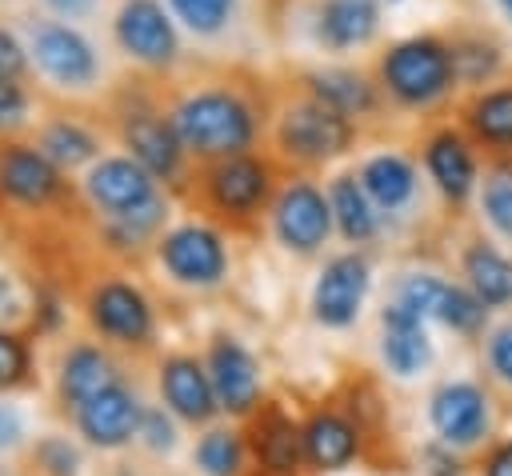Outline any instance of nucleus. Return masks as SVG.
<instances>
[{"instance_id":"1","label":"nucleus","mask_w":512,"mask_h":476,"mask_svg":"<svg viewBox=\"0 0 512 476\" xmlns=\"http://www.w3.org/2000/svg\"><path fill=\"white\" fill-rule=\"evenodd\" d=\"M168 116H172V128H176L184 152L196 160L248 152L256 132H260L256 108L232 84L192 88L168 108Z\"/></svg>"},{"instance_id":"2","label":"nucleus","mask_w":512,"mask_h":476,"mask_svg":"<svg viewBox=\"0 0 512 476\" xmlns=\"http://www.w3.org/2000/svg\"><path fill=\"white\" fill-rule=\"evenodd\" d=\"M20 36L28 44L32 68L64 96H84L100 84V56L72 20H60L48 12H24Z\"/></svg>"},{"instance_id":"3","label":"nucleus","mask_w":512,"mask_h":476,"mask_svg":"<svg viewBox=\"0 0 512 476\" xmlns=\"http://www.w3.org/2000/svg\"><path fill=\"white\" fill-rule=\"evenodd\" d=\"M108 124L116 132V140L128 148L132 160H140L156 180H176L184 168V144L172 128V116L160 112L140 88H116L112 108H108Z\"/></svg>"},{"instance_id":"4","label":"nucleus","mask_w":512,"mask_h":476,"mask_svg":"<svg viewBox=\"0 0 512 476\" xmlns=\"http://www.w3.org/2000/svg\"><path fill=\"white\" fill-rule=\"evenodd\" d=\"M272 140H276L280 156H288L296 164H328L332 156H340L352 144V116H344L340 108L304 92L276 116Z\"/></svg>"},{"instance_id":"5","label":"nucleus","mask_w":512,"mask_h":476,"mask_svg":"<svg viewBox=\"0 0 512 476\" xmlns=\"http://www.w3.org/2000/svg\"><path fill=\"white\" fill-rule=\"evenodd\" d=\"M80 192L96 212H104V220H140L168 212L156 176L132 156H100L96 164H88Z\"/></svg>"},{"instance_id":"6","label":"nucleus","mask_w":512,"mask_h":476,"mask_svg":"<svg viewBox=\"0 0 512 476\" xmlns=\"http://www.w3.org/2000/svg\"><path fill=\"white\" fill-rule=\"evenodd\" d=\"M380 84L400 100V104H428L440 92H448V84L456 80L452 72V48L436 36H408L396 40L380 64Z\"/></svg>"},{"instance_id":"7","label":"nucleus","mask_w":512,"mask_h":476,"mask_svg":"<svg viewBox=\"0 0 512 476\" xmlns=\"http://www.w3.org/2000/svg\"><path fill=\"white\" fill-rule=\"evenodd\" d=\"M196 184H200V200L212 212H220L228 220H248L272 196V168H268V160H260L252 152L216 156L204 164Z\"/></svg>"},{"instance_id":"8","label":"nucleus","mask_w":512,"mask_h":476,"mask_svg":"<svg viewBox=\"0 0 512 476\" xmlns=\"http://www.w3.org/2000/svg\"><path fill=\"white\" fill-rule=\"evenodd\" d=\"M112 40L140 68H172L180 60L176 16L160 0H120L112 12Z\"/></svg>"},{"instance_id":"9","label":"nucleus","mask_w":512,"mask_h":476,"mask_svg":"<svg viewBox=\"0 0 512 476\" xmlns=\"http://www.w3.org/2000/svg\"><path fill=\"white\" fill-rule=\"evenodd\" d=\"M68 172L56 168L32 140L0 136V196L16 208L40 212L68 196Z\"/></svg>"},{"instance_id":"10","label":"nucleus","mask_w":512,"mask_h":476,"mask_svg":"<svg viewBox=\"0 0 512 476\" xmlns=\"http://www.w3.org/2000/svg\"><path fill=\"white\" fill-rule=\"evenodd\" d=\"M84 316L96 336L124 344V348H144L152 340V308L140 288L128 280H96L84 296Z\"/></svg>"},{"instance_id":"11","label":"nucleus","mask_w":512,"mask_h":476,"mask_svg":"<svg viewBox=\"0 0 512 476\" xmlns=\"http://www.w3.org/2000/svg\"><path fill=\"white\" fill-rule=\"evenodd\" d=\"M156 260L168 268L172 280L192 288H208L228 272V252L220 236L204 224H180L156 236Z\"/></svg>"},{"instance_id":"12","label":"nucleus","mask_w":512,"mask_h":476,"mask_svg":"<svg viewBox=\"0 0 512 476\" xmlns=\"http://www.w3.org/2000/svg\"><path fill=\"white\" fill-rule=\"evenodd\" d=\"M272 228L280 236L284 248L292 252H316L324 240H328V228H332V204L324 200V192L308 180H292L276 204H272Z\"/></svg>"},{"instance_id":"13","label":"nucleus","mask_w":512,"mask_h":476,"mask_svg":"<svg viewBox=\"0 0 512 476\" xmlns=\"http://www.w3.org/2000/svg\"><path fill=\"white\" fill-rule=\"evenodd\" d=\"M140 412H144V404L132 396L128 384L116 380L104 392L88 396L72 416H76V428H80V436L88 444H96V448H124L136 436V428H140Z\"/></svg>"},{"instance_id":"14","label":"nucleus","mask_w":512,"mask_h":476,"mask_svg":"<svg viewBox=\"0 0 512 476\" xmlns=\"http://www.w3.org/2000/svg\"><path fill=\"white\" fill-rule=\"evenodd\" d=\"M28 140H32L56 168H64V172H76V168L96 164V160H100V144H104L100 128L88 124L84 116L68 112V108L44 112V116L36 120V128H32Z\"/></svg>"},{"instance_id":"15","label":"nucleus","mask_w":512,"mask_h":476,"mask_svg":"<svg viewBox=\"0 0 512 476\" xmlns=\"http://www.w3.org/2000/svg\"><path fill=\"white\" fill-rule=\"evenodd\" d=\"M364 292H368V264L348 252V256H336L324 264L320 280H316V292H312V312L324 328H344L356 320L360 304H364Z\"/></svg>"},{"instance_id":"16","label":"nucleus","mask_w":512,"mask_h":476,"mask_svg":"<svg viewBox=\"0 0 512 476\" xmlns=\"http://www.w3.org/2000/svg\"><path fill=\"white\" fill-rule=\"evenodd\" d=\"M208 376H212L220 408H228L232 416H244L248 408H256L260 372H256V360L248 356V348L236 344L232 336H212V344H208Z\"/></svg>"},{"instance_id":"17","label":"nucleus","mask_w":512,"mask_h":476,"mask_svg":"<svg viewBox=\"0 0 512 476\" xmlns=\"http://www.w3.org/2000/svg\"><path fill=\"white\" fill-rule=\"evenodd\" d=\"M160 392L164 404L188 424H208L220 408L208 368H200L192 356H168L160 364Z\"/></svg>"},{"instance_id":"18","label":"nucleus","mask_w":512,"mask_h":476,"mask_svg":"<svg viewBox=\"0 0 512 476\" xmlns=\"http://www.w3.org/2000/svg\"><path fill=\"white\" fill-rule=\"evenodd\" d=\"M116 380H120L116 364H112L96 344L84 340V344H72V348L64 352V360H60V372H56V400L76 412L88 396L104 392V388L116 384Z\"/></svg>"},{"instance_id":"19","label":"nucleus","mask_w":512,"mask_h":476,"mask_svg":"<svg viewBox=\"0 0 512 476\" xmlns=\"http://www.w3.org/2000/svg\"><path fill=\"white\" fill-rule=\"evenodd\" d=\"M380 0H320L316 4V40L332 52L360 48L376 36Z\"/></svg>"},{"instance_id":"20","label":"nucleus","mask_w":512,"mask_h":476,"mask_svg":"<svg viewBox=\"0 0 512 476\" xmlns=\"http://www.w3.org/2000/svg\"><path fill=\"white\" fill-rule=\"evenodd\" d=\"M384 324V340H380V352H384V364L396 372V376H416L424 364H428V336H424V316L412 312L408 304L392 300L380 316Z\"/></svg>"},{"instance_id":"21","label":"nucleus","mask_w":512,"mask_h":476,"mask_svg":"<svg viewBox=\"0 0 512 476\" xmlns=\"http://www.w3.org/2000/svg\"><path fill=\"white\" fill-rule=\"evenodd\" d=\"M252 452L264 464V472H272V476L296 472V464L304 456V440H300V428L284 416V408H276V404L260 408V416L252 424Z\"/></svg>"},{"instance_id":"22","label":"nucleus","mask_w":512,"mask_h":476,"mask_svg":"<svg viewBox=\"0 0 512 476\" xmlns=\"http://www.w3.org/2000/svg\"><path fill=\"white\" fill-rule=\"evenodd\" d=\"M432 424L448 444H472L488 424L484 396L472 384H444L432 396Z\"/></svg>"},{"instance_id":"23","label":"nucleus","mask_w":512,"mask_h":476,"mask_svg":"<svg viewBox=\"0 0 512 476\" xmlns=\"http://www.w3.org/2000/svg\"><path fill=\"white\" fill-rule=\"evenodd\" d=\"M300 440H304V460L320 472H332V468H344L352 456H356V432L344 416L336 412H316L304 428H300Z\"/></svg>"},{"instance_id":"24","label":"nucleus","mask_w":512,"mask_h":476,"mask_svg":"<svg viewBox=\"0 0 512 476\" xmlns=\"http://www.w3.org/2000/svg\"><path fill=\"white\" fill-rule=\"evenodd\" d=\"M304 92L320 96L324 104L340 108L344 116H364L376 104V92H372L368 76L356 72V68H316V72H304Z\"/></svg>"},{"instance_id":"25","label":"nucleus","mask_w":512,"mask_h":476,"mask_svg":"<svg viewBox=\"0 0 512 476\" xmlns=\"http://www.w3.org/2000/svg\"><path fill=\"white\" fill-rule=\"evenodd\" d=\"M360 184H364V192L372 196L376 208L396 212V208H404L412 200L416 172H412V164L404 156L384 152V156H372V160L360 164Z\"/></svg>"},{"instance_id":"26","label":"nucleus","mask_w":512,"mask_h":476,"mask_svg":"<svg viewBox=\"0 0 512 476\" xmlns=\"http://www.w3.org/2000/svg\"><path fill=\"white\" fill-rule=\"evenodd\" d=\"M428 172H432V180L440 184L444 196L464 200L472 192V180H476V164H472L468 144L456 132L432 136V144H428Z\"/></svg>"},{"instance_id":"27","label":"nucleus","mask_w":512,"mask_h":476,"mask_svg":"<svg viewBox=\"0 0 512 476\" xmlns=\"http://www.w3.org/2000/svg\"><path fill=\"white\" fill-rule=\"evenodd\" d=\"M328 204H332V220L340 224V232L348 236V240H372L376 236V204H372V196L364 192V184H360V176H352V172H344V176H336L332 184H328Z\"/></svg>"},{"instance_id":"28","label":"nucleus","mask_w":512,"mask_h":476,"mask_svg":"<svg viewBox=\"0 0 512 476\" xmlns=\"http://www.w3.org/2000/svg\"><path fill=\"white\" fill-rule=\"evenodd\" d=\"M464 272H468V280L484 304H508L512 300V260L508 256L476 244L464 256Z\"/></svg>"},{"instance_id":"29","label":"nucleus","mask_w":512,"mask_h":476,"mask_svg":"<svg viewBox=\"0 0 512 476\" xmlns=\"http://www.w3.org/2000/svg\"><path fill=\"white\" fill-rule=\"evenodd\" d=\"M468 128L496 148H512V88H492L468 104Z\"/></svg>"},{"instance_id":"30","label":"nucleus","mask_w":512,"mask_h":476,"mask_svg":"<svg viewBox=\"0 0 512 476\" xmlns=\"http://www.w3.org/2000/svg\"><path fill=\"white\" fill-rule=\"evenodd\" d=\"M168 12L200 40L220 36L232 16H236V0H168Z\"/></svg>"},{"instance_id":"31","label":"nucleus","mask_w":512,"mask_h":476,"mask_svg":"<svg viewBox=\"0 0 512 476\" xmlns=\"http://www.w3.org/2000/svg\"><path fill=\"white\" fill-rule=\"evenodd\" d=\"M80 468V452L64 440V436H36L24 452V472L28 476H76Z\"/></svg>"},{"instance_id":"32","label":"nucleus","mask_w":512,"mask_h":476,"mask_svg":"<svg viewBox=\"0 0 512 476\" xmlns=\"http://www.w3.org/2000/svg\"><path fill=\"white\" fill-rule=\"evenodd\" d=\"M240 460H244V448H240V436L232 428H208L196 444V464L208 476H236Z\"/></svg>"},{"instance_id":"33","label":"nucleus","mask_w":512,"mask_h":476,"mask_svg":"<svg viewBox=\"0 0 512 476\" xmlns=\"http://www.w3.org/2000/svg\"><path fill=\"white\" fill-rule=\"evenodd\" d=\"M32 384V348L20 332L0 328V392Z\"/></svg>"},{"instance_id":"34","label":"nucleus","mask_w":512,"mask_h":476,"mask_svg":"<svg viewBox=\"0 0 512 476\" xmlns=\"http://www.w3.org/2000/svg\"><path fill=\"white\" fill-rule=\"evenodd\" d=\"M496 64H500V56H496V48L484 44V40H460V44H452V72H456V80H464V84L488 80V76L496 72Z\"/></svg>"},{"instance_id":"35","label":"nucleus","mask_w":512,"mask_h":476,"mask_svg":"<svg viewBox=\"0 0 512 476\" xmlns=\"http://www.w3.org/2000/svg\"><path fill=\"white\" fill-rule=\"evenodd\" d=\"M32 116V88L0 72V136H20Z\"/></svg>"},{"instance_id":"36","label":"nucleus","mask_w":512,"mask_h":476,"mask_svg":"<svg viewBox=\"0 0 512 476\" xmlns=\"http://www.w3.org/2000/svg\"><path fill=\"white\" fill-rule=\"evenodd\" d=\"M436 316H440L444 324L460 328V332H472V328L480 324V316H484V300H480V296H468L464 288L444 284V288H440V300H436Z\"/></svg>"},{"instance_id":"37","label":"nucleus","mask_w":512,"mask_h":476,"mask_svg":"<svg viewBox=\"0 0 512 476\" xmlns=\"http://www.w3.org/2000/svg\"><path fill=\"white\" fill-rule=\"evenodd\" d=\"M0 72L12 76V80H32L36 68H32V56H28V44L20 36V28H8L0 24Z\"/></svg>"},{"instance_id":"38","label":"nucleus","mask_w":512,"mask_h":476,"mask_svg":"<svg viewBox=\"0 0 512 476\" xmlns=\"http://www.w3.org/2000/svg\"><path fill=\"white\" fill-rule=\"evenodd\" d=\"M484 212H488V220L504 236H512V172L488 176V184H484Z\"/></svg>"},{"instance_id":"39","label":"nucleus","mask_w":512,"mask_h":476,"mask_svg":"<svg viewBox=\"0 0 512 476\" xmlns=\"http://www.w3.org/2000/svg\"><path fill=\"white\" fill-rule=\"evenodd\" d=\"M136 436H140L152 452H168V448L176 444V428H172V420L164 416V408H144Z\"/></svg>"},{"instance_id":"40","label":"nucleus","mask_w":512,"mask_h":476,"mask_svg":"<svg viewBox=\"0 0 512 476\" xmlns=\"http://www.w3.org/2000/svg\"><path fill=\"white\" fill-rule=\"evenodd\" d=\"M488 360L496 368V376H504L512 384V324L492 332V344H488Z\"/></svg>"},{"instance_id":"41","label":"nucleus","mask_w":512,"mask_h":476,"mask_svg":"<svg viewBox=\"0 0 512 476\" xmlns=\"http://www.w3.org/2000/svg\"><path fill=\"white\" fill-rule=\"evenodd\" d=\"M48 16H60V20H88L96 8H100V0H36Z\"/></svg>"},{"instance_id":"42","label":"nucleus","mask_w":512,"mask_h":476,"mask_svg":"<svg viewBox=\"0 0 512 476\" xmlns=\"http://www.w3.org/2000/svg\"><path fill=\"white\" fill-rule=\"evenodd\" d=\"M20 440H24V420H20V412L0 400V452L20 448Z\"/></svg>"},{"instance_id":"43","label":"nucleus","mask_w":512,"mask_h":476,"mask_svg":"<svg viewBox=\"0 0 512 476\" xmlns=\"http://www.w3.org/2000/svg\"><path fill=\"white\" fill-rule=\"evenodd\" d=\"M488 476H512V444H508L504 452H496V456H492Z\"/></svg>"},{"instance_id":"44","label":"nucleus","mask_w":512,"mask_h":476,"mask_svg":"<svg viewBox=\"0 0 512 476\" xmlns=\"http://www.w3.org/2000/svg\"><path fill=\"white\" fill-rule=\"evenodd\" d=\"M496 4H500V8H504V12L512 16V0H496Z\"/></svg>"},{"instance_id":"45","label":"nucleus","mask_w":512,"mask_h":476,"mask_svg":"<svg viewBox=\"0 0 512 476\" xmlns=\"http://www.w3.org/2000/svg\"><path fill=\"white\" fill-rule=\"evenodd\" d=\"M388 4H396V0H388Z\"/></svg>"},{"instance_id":"46","label":"nucleus","mask_w":512,"mask_h":476,"mask_svg":"<svg viewBox=\"0 0 512 476\" xmlns=\"http://www.w3.org/2000/svg\"><path fill=\"white\" fill-rule=\"evenodd\" d=\"M0 200H4V196H0Z\"/></svg>"}]
</instances>
